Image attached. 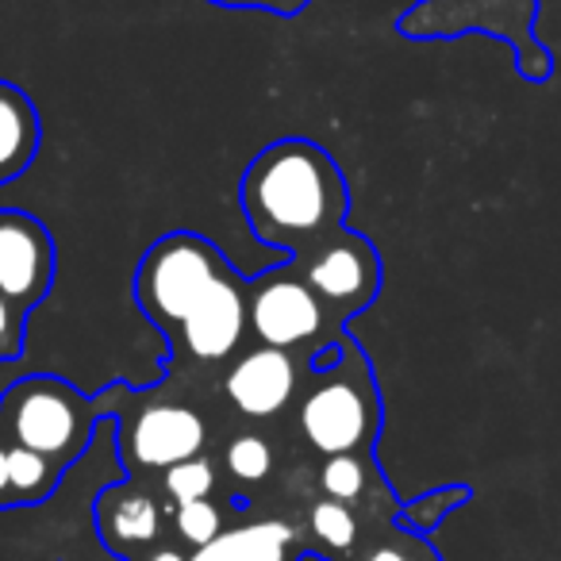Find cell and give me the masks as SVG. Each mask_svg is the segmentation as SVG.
<instances>
[{"label": "cell", "instance_id": "6da1fadb", "mask_svg": "<svg viewBox=\"0 0 561 561\" xmlns=\"http://www.w3.org/2000/svg\"><path fill=\"white\" fill-rule=\"evenodd\" d=\"M239 208L257 242L300 257L346 227L351 188L331 150L320 142L277 139L257 150L242 170Z\"/></svg>", "mask_w": 561, "mask_h": 561}, {"label": "cell", "instance_id": "7a4b0ae2", "mask_svg": "<svg viewBox=\"0 0 561 561\" xmlns=\"http://www.w3.org/2000/svg\"><path fill=\"white\" fill-rule=\"evenodd\" d=\"M293 427L316 458L374 454L385 427L381 385L369 354L346 328L308 358V377L293 404Z\"/></svg>", "mask_w": 561, "mask_h": 561}, {"label": "cell", "instance_id": "3957f363", "mask_svg": "<svg viewBox=\"0 0 561 561\" xmlns=\"http://www.w3.org/2000/svg\"><path fill=\"white\" fill-rule=\"evenodd\" d=\"M538 0H420L397 16V32L404 39H461L469 32L492 35L500 43H512L515 66L523 81H550L553 55L535 35Z\"/></svg>", "mask_w": 561, "mask_h": 561}, {"label": "cell", "instance_id": "277c9868", "mask_svg": "<svg viewBox=\"0 0 561 561\" xmlns=\"http://www.w3.org/2000/svg\"><path fill=\"white\" fill-rule=\"evenodd\" d=\"M231 270L234 265L219 254L211 239L196 231H170L142 254L139 273H135V300H139L142 316L170 339L181 328V320Z\"/></svg>", "mask_w": 561, "mask_h": 561}, {"label": "cell", "instance_id": "5b68a950", "mask_svg": "<svg viewBox=\"0 0 561 561\" xmlns=\"http://www.w3.org/2000/svg\"><path fill=\"white\" fill-rule=\"evenodd\" d=\"M96 412L101 404L85 400L73 385L58 377H27L0 400V431L12 446L35 450L66 469L93 438Z\"/></svg>", "mask_w": 561, "mask_h": 561}, {"label": "cell", "instance_id": "8992f818", "mask_svg": "<svg viewBox=\"0 0 561 561\" xmlns=\"http://www.w3.org/2000/svg\"><path fill=\"white\" fill-rule=\"evenodd\" d=\"M247 328L254 343L297 351L308 358L343 331L323 312L320 297L308 289L293 257L247 280Z\"/></svg>", "mask_w": 561, "mask_h": 561}, {"label": "cell", "instance_id": "52a82bcc", "mask_svg": "<svg viewBox=\"0 0 561 561\" xmlns=\"http://www.w3.org/2000/svg\"><path fill=\"white\" fill-rule=\"evenodd\" d=\"M293 262H297L300 277L308 280V289L320 297L323 312L339 328H346L354 316H362L381 297V254H377L374 239L358 234L354 227H339L335 234L316 242L312 250H305Z\"/></svg>", "mask_w": 561, "mask_h": 561}, {"label": "cell", "instance_id": "ba28073f", "mask_svg": "<svg viewBox=\"0 0 561 561\" xmlns=\"http://www.w3.org/2000/svg\"><path fill=\"white\" fill-rule=\"evenodd\" d=\"M208 420L188 400H147L119 423V458L127 473H162L208 450Z\"/></svg>", "mask_w": 561, "mask_h": 561}, {"label": "cell", "instance_id": "9c48e42d", "mask_svg": "<svg viewBox=\"0 0 561 561\" xmlns=\"http://www.w3.org/2000/svg\"><path fill=\"white\" fill-rule=\"evenodd\" d=\"M250 339L247 328V277L239 270L224 273L216 289L181 320L170 335L173 358L188 362L201 374H224L242 354Z\"/></svg>", "mask_w": 561, "mask_h": 561}, {"label": "cell", "instance_id": "30bf717a", "mask_svg": "<svg viewBox=\"0 0 561 561\" xmlns=\"http://www.w3.org/2000/svg\"><path fill=\"white\" fill-rule=\"evenodd\" d=\"M308 377V354L277 351V346H242V354L224 369L219 392L234 415L250 423H270L293 412L300 385Z\"/></svg>", "mask_w": 561, "mask_h": 561}, {"label": "cell", "instance_id": "8fae6325", "mask_svg": "<svg viewBox=\"0 0 561 561\" xmlns=\"http://www.w3.org/2000/svg\"><path fill=\"white\" fill-rule=\"evenodd\" d=\"M55 280V242L27 211H0V297L35 308Z\"/></svg>", "mask_w": 561, "mask_h": 561}, {"label": "cell", "instance_id": "7c38bea8", "mask_svg": "<svg viewBox=\"0 0 561 561\" xmlns=\"http://www.w3.org/2000/svg\"><path fill=\"white\" fill-rule=\"evenodd\" d=\"M165 523H170V504L162 500V492L142 489L135 484V477L96 496V535L119 558L158 542Z\"/></svg>", "mask_w": 561, "mask_h": 561}, {"label": "cell", "instance_id": "4fadbf2b", "mask_svg": "<svg viewBox=\"0 0 561 561\" xmlns=\"http://www.w3.org/2000/svg\"><path fill=\"white\" fill-rule=\"evenodd\" d=\"M308 542L289 515H254L227 523L224 535L188 553V561H305Z\"/></svg>", "mask_w": 561, "mask_h": 561}, {"label": "cell", "instance_id": "5bb4252c", "mask_svg": "<svg viewBox=\"0 0 561 561\" xmlns=\"http://www.w3.org/2000/svg\"><path fill=\"white\" fill-rule=\"evenodd\" d=\"M316 492L331 500H343L358 515L369 512H400V500L392 492L389 477L374 461V454H335L320 458L316 466Z\"/></svg>", "mask_w": 561, "mask_h": 561}, {"label": "cell", "instance_id": "9a60e30c", "mask_svg": "<svg viewBox=\"0 0 561 561\" xmlns=\"http://www.w3.org/2000/svg\"><path fill=\"white\" fill-rule=\"evenodd\" d=\"M343 561H443L427 535L408 527L400 512L362 515V538Z\"/></svg>", "mask_w": 561, "mask_h": 561}, {"label": "cell", "instance_id": "2e32d148", "mask_svg": "<svg viewBox=\"0 0 561 561\" xmlns=\"http://www.w3.org/2000/svg\"><path fill=\"white\" fill-rule=\"evenodd\" d=\"M300 535L308 542V553H320L323 561H343L362 538V515L343 500L312 492L300 515Z\"/></svg>", "mask_w": 561, "mask_h": 561}, {"label": "cell", "instance_id": "e0dca14e", "mask_svg": "<svg viewBox=\"0 0 561 561\" xmlns=\"http://www.w3.org/2000/svg\"><path fill=\"white\" fill-rule=\"evenodd\" d=\"M39 116L16 85L0 81V181H12L35 162Z\"/></svg>", "mask_w": 561, "mask_h": 561}, {"label": "cell", "instance_id": "ac0fdd59", "mask_svg": "<svg viewBox=\"0 0 561 561\" xmlns=\"http://www.w3.org/2000/svg\"><path fill=\"white\" fill-rule=\"evenodd\" d=\"M277 446L262 431H234L224 443V458H219V473L224 481L234 484V507H247V492L262 489L273 473H277Z\"/></svg>", "mask_w": 561, "mask_h": 561}, {"label": "cell", "instance_id": "d6986e66", "mask_svg": "<svg viewBox=\"0 0 561 561\" xmlns=\"http://www.w3.org/2000/svg\"><path fill=\"white\" fill-rule=\"evenodd\" d=\"M62 481V466H55L50 458L35 450H24V446L9 443V492L12 504H39Z\"/></svg>", "mask_w": 561, "mask_h": 561}, {"label": "cell", "instance_id": "ffe728a7", "mask_svg": "<svg viewBox=\"0 0 561 561\" xmlns=\"http://www.w3.org/2000/svg\"><path fill=\"white\" fill-rule=\"evenodd\" d=\"M219 484H224V473H219V466L208 458V454H196V458L178 461V466L158 473V492H162V500L170 507L188 504V500L216 496Z\"/></svg>", "mask_w": 561, "mask_h": 561}, {"label": "cell", "instance_id": "44dd1931", "mask_svg": "<svg viewBox=\"0 0 561 561\" xmlns=\"http://www.w3.org/2000/svg\"><path fill=\"white\" fill-rule=\"evenodd\" d=\"M170 530L178 535V542L185 546L188 553L208 546L216 535L227 530V512L224 500L204 496V500H188V504L170 507Z\"/></svg>", "mask_w": 561, "mask_h": 561}, {"label": "cell", "instance_id": "7402d4cb", "mask_svg": "<svg viewBox=\"0 0 561 561\" xmlns=\"http://www.w3.org/2000/svg\"><path fill=\"white\" fill-rule=\"evenodd\" d=\"M469 496H473V489H469V484L435 489V492H427V496L412 500V504H400V519H404L408 527H415V530H423V535H427L431 527H438V519H443V515H450L454 507H461Z\"/></svg>", "mask_w": 561, "mask_h": 561}, {"label": "cell", "instance_id": "603a6c76", "mask_svg": "<svg viewBox=\"0 0 561 561\" xmlns=\"http://www.w3.org/2000/svg\"><path fill=\"white\" fill-rule=\"evenodd\" d=\"M24 308H16L9 297H0V362L16 358L24 351Z\"/></svg>", "mask_w": 561, "mask_h": 561}, {"label": "cell", "instance_id": "cb8c5ba5", "mask_svg": "<svg viewBox=\"0 0 561 561\" xmlns=\"http://www.w3.org/2000/svg\"><path fill=\"white\" fill-rule=\"evenodd\" d=\"M216 9H234V12H270V16H300L312 0H208Z\"/></svg>", "mask_w": 561, "mask_h": 561}, {"label": "cell", "instance_id": "d4e9b609", "mask_svg": "<svg viewBox=\"0 0 561 561\" xmlns=\"http://www.w3.org/2000/svg\"><path fill=\"white\" fill-rule=\"evenodd\" d=\"M124 561H188V550L181 542H165V538H158V542L127 553Z\"/></svg>", "mask_w": 561, "mask_h": 561}, {"label": "cell", "instance_id": "484cf974", "mask_svg": "<svg viewBox=\"0 0 561 561\" xmlns=\"http://www.w3.org/2000/svg\"><path fill=\"white\" fill-rule=\"evenodd\" d=\"M12 504V492H9V446L0 443V507Z\"/></svg>", "mask_w": 561, "mask_h": 561}]
</instances>
